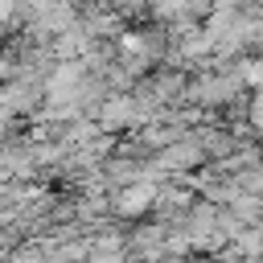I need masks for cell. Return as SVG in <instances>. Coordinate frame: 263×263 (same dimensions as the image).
Returning a JSON list of instances; mask_svg holds the SVG:
<instances>
[{"label": "cell", "instance_id": "cell-6", "mask_svg": "<svg viewBox=\"0 0 263 263\" xmlns=\"http://www.w3.org/2000/svg\"><path fill=\"white\" fill-rule=\"evenodd\" d=\"M210 263H255V259H242V255H234V251H230V255H214Z\"/></svg>", "mask_w": 263, "mask_h": 263}, {"label": "cell", "instance_id": "cell-4", "mask_svg": "<svg viewBox=\"0 0 263 263\" xmlns=\"http://www.w3.org/2000/svg\"><path fill=\"white\" fill-rule=\"evenodd\" d=\"M230 181H234L242 193H263V173H259V164H242L238 173H230Z\"/></svg>", "mask_w": 263, "mask_h": 263}, {"label": "cell", "instance_id": "cell-3", "mask_svg": "<svg viewBox=\"0 0 263 263\" xmlns=\"http://www.w3.org/2000/svg\"><path fill=\"white\" fill-rule=\"evenodd\" d=\"M164 238H168L164 226H144V230H136V234L127 238V247H132L140 259H164Z\"/></svg>", "mask_w": 263, "mask_h": 263}, {"label": "cell", "instance_id": "cell-2", "mask_svg": "<svg viewBox=\"0 0 263 263\" xmlns=\"http://www.w3.org/2000/svg\"><path fill=\"white\" fill-rule=\"evenodd\" d=\"M152 197H156V181L144 173V177H136V181H127V185L111 189L107 210H115L119 218H144V214L152 210Z\"/></svg>", "mask_w": 263, "mask_h": 263}, {"label": "cell", "instance_id": "cell-1", "mask_svg": "<svg viewBox=\"0 0 263 263\" xmlns=\"http://www.w3.org/2000/svg\"><path fill=\"white\" fill-rule=\"evenodd\" d=\"M95 127L99 132H132V127H140L132 90H107L103 103L95 107Z\"/></svg>", "mask_w": 263, "mask_h": 263}, {"label": "cell", "instance_id": "cell-5", "mask_svg": "<svg viewBox=\"0 0 263 263\" xmlns=\"http://www.w3.org/2000/svg\"><path fill=\"white\" fill-rule=\"evenodd\" d=\"M259 115H263V103H259V90H251L247 95V123L259 127Z\"/></svg>", "mask_w": 263, "mask_h": 263}]
</instances>
